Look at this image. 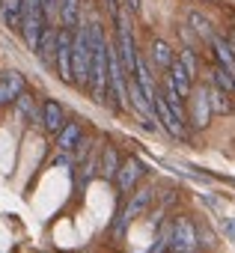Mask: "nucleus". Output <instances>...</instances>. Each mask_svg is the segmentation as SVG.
<instances>
[{
	"label": "nucleus",
	"instance_id": "nucleus-16",
	"mask_svg": "<svg viewBox=\"0 0 235 253\" xmlns=\"http://www.w3.org/2000/svg\"><path fill=\"white\" fill-rule=\"evenodd\" d=\"M0 15L9 30H21V0H0Z\"/></svg>",
	"mask_w": 235,
	"mask_h": 253
},
{
	"label": "nucleus",
	"instance_id": "nucleus-25",
	"mask_svg": "<svg viewBox=\"0 0 235 253\" xmlns=\"http://www.w3.org/2000/svg\"><path fill=\"white\" fill-rule=\"evenodd\" d=\"M107 6H110V12H116L119 9V0H107Z\"/></svg>",
	"mask_w": 235,
	"mask_h": 253
},
{
	"label": "nucleus",
	"instance_id": "nucleus-20",
	"mask_svg": "<svg viewBox=\"0 0 235 253\" xmlns=\"http://www.w3.org/2000/svg\"><path fill=\"white\" fill-rule=\"evenodd\" d=\"M15 107H18V113L24 116V119H39V110H36V101H33V95L30 92H21L18 98H15Z\"/></svg>",
	"mask_w": 235,
	"mask_h": 253
},
{
	"label": "nucleus",
	"instance_id": "nucleus-2",
	"mask_svg": "<svg viewBox=\"0 0 235 253\" xmlns=\"http://www.w3.org/2000/svg\"><path fill=\"white\" fill-rule=\"evenodd\" d=\"M167 247H170V253H196L199 250V226L185 214L173 217L170 229H167Z\"/></svg>",
	"mask_w": 235,
	"mask_h": 253
},
{
	"label": "nucleus",
	"instance_id": "nucleus-10",
	"mask_svg": "<svg viewBox=\"0 0 235 253\" xmlns=\"http://www.w3.org/2000/svg\"><path fill=\"white\" fill-rule=\"evenodd\" d=\"M80 137H83V128H80V122H66L63 128L57 131V146L60 152H72L80 146Z\"/></svg>",
	"mask_w": 235,
	"mask_h": 253
},
{
	"label": "nucleus",
	"instance_id": "nucleus-3",
	"mask_svg": "<svg viewBox=\"0 0 235 253\" xmlns=\"http://www.w3.org/2000/svg\"><path fill=\"white\" fill-rule=\"evenodd\" d=\"M155 203V188H140V191H134L131 194V200H128V206H125V211L119 214V220H116V226H113V235L116 238H122L125 235V229L149 209Z\"/></svg>",
	"mask_w": 235,
	"mask_h": 253
},
{
	"label": "nucleus",
	"instance_id": "nucleus-1",
	"mask_svg": "<svg viewBox=\"0 0 235 253\" xmlns=\"http://www.w3.org/2000/svg\"><path fill=\"white\" fill-rule=\"evenodd\" d=\"M89 66H92V42L86 24H80L72 36V84L89 86Z\"/></svg>",
	"mask_w": 235,
	"mask_h": 253
},
{
	"label": "nucleus",
	"instance_id": "nucleus-15",
	"mask_svg": "<svg viewBox=\"0 0 235 253\" xmlns=\"http://www.w3.org/2000/svg\"><path fill=\"white\" fill-rule=\"evenodd\" d=\"M54 48H57V27H45L36 45V54L45 66H54Z\"/></svg>",
	"mask_w": 235,
	"mask_h": 253
},
{
	"label": "nucleus",
	"instance_id": "nucleus-22",
	"mask_svg": "<svg viewBox=\"0 0 235 253\" xmlns=\"http://www.w3.org/2000/svg\"><path fill=\"white\" fill-rule=\"evenodd\" d=\"M57 3L60 0H42V12H45V24L48 27H54V21H57Z\"/></svg>",
	"mask_w": 235,
	"mask_h": 253
},
{
	"label": "nucleus",
	"instance_id": "nucleus-19",
	"mask_svg": "<svg viewBox=\"0 0 235 253\" xmlns=\"http://www.w3.org/2000/svg\"><path fill=\"white\" fill-rule=\"evenodd\" d=\"M205 98H208V107H211V113H229V110H232V104H229V95H226V92H220L217 86H214V89H205Z\"/></svg>",
	"mask_w": 235,
	"mask_h": 253
},
{
	"label": "nucleus",
	"instance_id": "nucleus-7",
	"mask_svg": "<svg viewBox=\"0 0 235 253\" xmlns=\"http://www.w3.org/2000/svg\"><path fill=\"white\" fill-rule=\"evenodd\" d=\"M152 107H155V119L164 125V128H167L173 137H179V140H185V137H188V128H185V125L170 113V107L164 104V98H161V95H155V98H152Z\"/></svg>",
	"mask_w": 235,
	"mask_h": 253
},
{
	"label": "nucleus",
	"instance_id": "nucleus-14",
	"mask_svg": "<svg viewBox=\"0 0 235 253\" xmlns=\"http://www.w3.org/2000/svg\"><path fill=\"white\" fill-rule=\"evenodd\" d=\"M208 45L214 48L217 66H223L229 75H235V51H232V45H229L226 39H220V36H211V42H208Z\"/></svg>",
	"mask_w": 235,
	"mask_h": 253
},
{
	"label": "nucleus",
	"instance_id": "nucleus-21",
	"mask_svg": "<svg viewBox=\"0 0 235 253\" xmlns=\"http://www.w3.org/2000/svg\"><path fill=\"white\" fill-rule=\"evenodd\" d=\"M211 81H214V86H217L220 92L232 95V75H229L223 66H214V69H211Z\"/></svg>",
	"mask_w": 235,
	"mask_h": 253
},
{
	"label": "nucleus",
	"instance_id": "nucleus-8",
	"mask_svg": "<svg viewBox=\"0 0 235 253\" xmlns=\"http://www.w3.org/2000/svg\"><path fill=\"white\" fill-rule=\"evenodd\" d=\"M21 92H24V75L21 72H6L0 78V107L12 104Z\"/></svg>",
	"mask_w": 235,
	"mask_h": 253
},
{
	"label": "nucleus",
	"instance_id": "nucleus-6",
	"mask_svg": "<svg viewBox=\"0 0 235 253\" xmlns=\"http://www.w3.org/2000/svg\"><path fill=\"white\" fill-rule=\"evenodd\" d=\"M188 98H191V110H185V113H188V122L194 125V128H205V125H208V119H211V107H208L205 89H199V92H191Z\"/></svg>",
	"mask_w": 235,
	"mask_h": 253
},
{
	"label": "nucleus",
	"instance_id": "nucleus-17",
	"mask_svg": "<svg viewBox=\"0 0 235 253\" xmlns=\"http://www.w3.org/2000/svg\"><path fill=\"white\" fill-rule=\"evenodd\" d=\"M188 24H191V30H194L196 36H202V39H208V42H211V36H214V33H211V21H208L199 9H191Z\"/></svg>",
	"mask_w": 235,
	"mask_h": 253
},
{
	"label": "nucleus",
	"instance_id": "nucleus-23",
	"mask_svg": "<svg viewBox=\"0 0 235 253\" xmlns=\"http://www.w3.org/2000/svg\"><path fill=\"white\" fill-rule=\"evenodd\" d=\"M176 57L182 60V66L188 69V75L196 78V60H194V54H191V51H182V54H176Z\"/></svg>",
	"mask_w": 235,
	"mask_h": 253
},
{
	"label": "nucleus",
	"instance_id": "nucleus-9",
	"mask_svg": "<svg viewBox=\"0 0 235 253\" xmlns=\"http://www.w3.org/2000/svg\"><path fill=\"white\" fill-rule=\"evenodd\" d=\"M167 78H170V84H173V89L182 95V98H188L191 92H194V78L188 75V69L182 66V60L176 57L173 63H170V69H167Z\"/></svg>",
	"mask_w": 235,
	"mask_h": 253
},
{
	"label": "nucleus",
	"instance_id": "nucleus-13",
	"mask_svg": "<svg viewBox=\"0 0 235 253\" xmlns=\"http://www.w3.org/2000/svg\"><path fill=\"white\" fill-rule=\"evenodd\" d=\"M149 57H152V63H155L158 69H170V63L176 60V51H173L170 42H164V39H152V42H149Z\"/></svg>",
	"mask_w": 235,
	"mask_h": 253
},
{
	"label": "nucleus",
	"instance_id": "nucleus-11",
	"mask_svg": "<svg viewBox=\"0 0 235 253\" xmlns=\"http://www.w3.org/2000/svg\"><path fill=\"white\" fill-rule=\"evenodd\" d=\"M42 125H45V131H51V134H57L63 125H66V116H63V107L54 101V98H48L45 104H42Z\"/></svg>",
	"mask_w": 235,
	"mask_h": 253
},
{
	"label": "nucleus",
	"instance_id": "nucleus-18",
	"mask_svg": "<svg viewBox=\"0 0 235 253\" xmlns=\"http://www.w3.org/2000/svg\"><path fill=\"white\" fill-rule=\"evenodd\" d=\"M98 164H101V176H104V179H113L116 170H119V155H116V149H113V146H104Z\"/></svg>",
	"mask_w": 235,
	"mask_h": 253
},
{
	"label": "nucleus",
	"instance_id": "nucleus-12",
	"mask_svg": "<svg viewBox=\"0 0 235 253\" xmlns=\"http://www.w3.org/2000/svg\"><path fill=\"white\" fill-rule=\"evenodd\" d=\"M57 15L63 21V27L69 30H78L83 21H80V0H60L57 3Z\"/></svg>",
	"mask_w": 235,
	"mask_h": 253
},
{
	"label": "nucleus",
	"instance_id": "nucleus-4",
	"mask_svg": "<svg viewBox=\"0 0 235 253\" xmlns=\"http://www.w3.org/2000/svg\"><path fill=\"white\" fill-rule=\"evenodd\" d=\"M72 36H75V30L60 27L57 30V48H54V66L66 84H72Z\"/></svg>",
	"mask_w": 235,
	"mask_h": 253
},
{
	"label": "nucleus",
	"instance_id": "nucleus-5",
	"mask_svg": "<svg viewBox=\"0 0 235 253\" xmlns=\"http://www.w3.org/2000/svg\"><path fill=\"white\" fill-rule=\"evenodd\" d=\"M146 170H143V164H140V158H134V155H128L125 161H119V170H116V176H113V182H116V188H119L122 194H128V191H134V185H137V179L143 176Z\"/></svg>",
	"mask_w": 235,
	"mask_h": 253
},
{
	"label": "nucleus",
	"instance_id": "nucleus-24",
	"mask_svg": "<svg viewBox=\"0 0 235 253\" xmlns=\"http://www.w3.org/2000/svg\"><path fill=\"white\" fill-rule=\"evenodd\" d=\"M125 9L131 15H143V3H140V0H125Z\"/></svg>",
	"mask_w": 235,
	"mask_h": 253
}]
</instances>
